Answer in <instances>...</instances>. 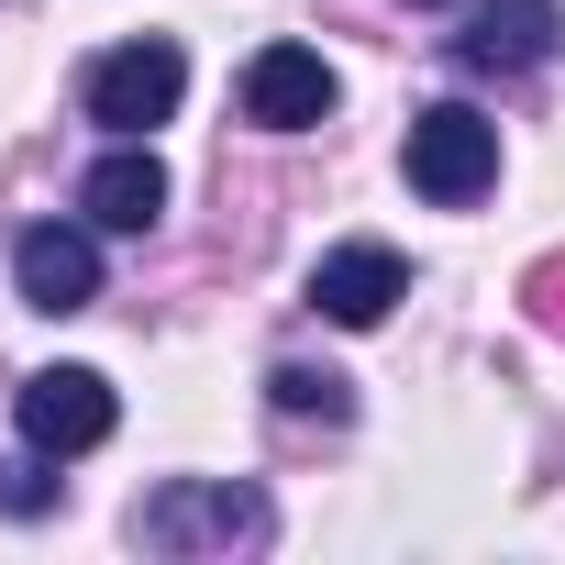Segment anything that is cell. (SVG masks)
Listing matches in <instances>:
<instances>
[{
    "mask_svg": "<svg viewBox=\"0 0 565 565\" xmlns=\"http://www.w3.org/2000/svg\"><path fill=\"white\" fill-rule=\"evenodd\" d=\"M134 532H145V554H211V543H255L266 499L233 488V477H178V488H156L134 510Z\"/></svg>",
    "mask_w": 565,
    "mask_h": 565,
    "instance_id": "1",
    "label": "cell"
},
{
    "mask_svg": "<svg viewBox=\"0 0 565 565\" xmlns=\"http://www.w3.org/2000/svg\"><path fill=\"white\" fill-rule=\"evenodd\" d=\"M488 178H499V122H488V111L444 100V111H422V122H411V189H422V200L466 211Z\"/></svg>",
    "mask_w": 565,
    "mask_h": 565,
    "instance_id": "2",
    "label": "cell"
},
{
    "mask_svg": "<svg viewBox=\"0 0 565 565\" xmlns=\"http://www.w3.org/2000/svg\"><path fill=\"white\" fill-rule=\"evenodd\" d=\"M12 422H23V444H34V455H89V444H111L122 399H111V377H100V366H45V377H23Z\"/></svg>",
    "mask_w": 565,
    "mask_h": 565,
    "instance_id": "3",
    "label": "cell"
},
{
    "mask_svg": "<svg viewBox=\"0 0 565 565\" xmlns=\"http://www.w3.org/2000/svg\"><path fill=\"white\" fill-rule=\"evenodd\" d=\"M178 89H189V56H178L167 34L111 45V56L89 67V122H111V134H156V122L178 111Z\"/></svg>",
    "mask_w": 565,
    "mask_h": 565,
    "instance_id": "4",
    "label": "cell"
},
{
    "mask_svg": "<svg viewBox=\"0 0 565 565\" xmlns=\"http://www.w3.org/2000/svg\"><path fill=\"white\" fill-rule=\"evenodd\" d=\"M244 122H266V134L333 122V67H322L311 45H255V56H244Z\"/></svg>",
    "mask_w": 565,
    "mask_h": 565,
    "instance_id": "5",
    "label": "cell"
},
{
    "mask_svg": "<svg viewBox=\"0 0 565 565\" xmlns=\"http://www.w3.org/2000/svg\"><path fill=\"white\" fill-rule=\"evenodd\" d=\"M399 300H411V266H399L388 244H333V255L311 266V311H322V322H344V333L388 322Z\"/></svg>",
    "mask_w": 565,
    "mask_h": 565,
    "instance_id": "6",
    "label": "cell"
},
{
    "mask_svg": "<svg viewBox=\"0 0 565 565\" xmlns=\"http://www.w3.org/2000/svg\"><path fill=\"white\" fill-rule=\"evenodd\" d=\"M12 277H23L34 311H89V300H100V244H89L78 222H34V233L12 244Z\"/></svg>",
    "mask_w": 565,
    "mask_h": 565,
    "instance_id": "7",
    "label": "cell"
},
{
    "mask_svg": "<svg viewBox=\"0 0 565 565\" xmlns=\"http://www.w3.org/2000/svg\"><path fill=\"white\" fill-rule=\"evenodd\" d=\"M78 211H89L100 233H156V211H167V167H156L145 145H122V156H100V167H89Z\"/></svg>",
    "mask_w": 565,
    "mask_h": 565,
    "instance_id": "8",
    "label": "cell"
},
{
    "mask_svg": "<svg viewBox=\"0 0 565 565\" xmlns=\"http://www.w3.org/2000/svg\"><path fill=\"white\" fill-rule=\"evenodd\" d=\"M554 34H565V12H554V0H488V12L466 23V67H543L554 56Z\"/></svg>",
    "mask_w": 565,
    "mask_h": 565,
    "instance_id": "9",
    "label": "cell"
},
{
    "mask_svg": "<svg viewBox=\"0 0 565 565\" xmlns=\"http://www.w3.org/2000/svg\"><path fill=\"white\" fill-rule=\"evenodd\" d=\"M266 388H277V411H300V422H311V411H322V422H344V411H355V399H344V377H333V366H277V377H266Z\"/></svg>",
    "mask_w": 565,
    "mask_h": 565,
    "instance_id": "10",
    "label": "cell"
},
{
    "mask_svg": "<svg viewBox=\"0 0 565 565\" xmlns=\"http://www.w3.org/2000/svg\"><path fill=\"white\" fill-rule=\"evenodd\" d=\"M521 300H532V322H543V333H565V255H543V266L521 277Z\"/></svg>",
    "mask_w": 565,
    "mask_h": 565,
    "instance_id": "11",
    "label": "cell"
}]
</instances>
